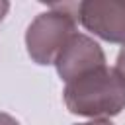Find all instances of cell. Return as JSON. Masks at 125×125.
<instances>
[{"label": "cell", "mask_w": 125, "mask_h": 125, "mask_svg": "<svg viewBox=\"0 0 125 125\" xmlns=\"http://www.w3.org/2000/svg\"><path fill=\"white\" fill-rule=\"evenodd\" d=\"M62 98L74 115L107 119L125 109V80L115 68L104 64L66 82Z\"/></svg>", "instance_id": "obj_1"}, {"label": "cell", "mask_w": 125, "mask_h": 125, "mask_svg": "<svg viewBox=\"0 0 125 125\" xmlns=\"http://www.w3.org/2000/svg\"><path fill=\"white\" fill-rule=\"evenodd\" d=\"M76 33V16L66 6H53L51 10L35 16L25 31L27 55L33 62L47 66L55 64L66 41Z\"/></svg>", "instance_id": "obj_2"}, {"label": "cell", "mask_w": 125, "mask_h": 125, "mask_svg": "<svg viewBox=\"0 0 125 125\" xmlns=\"http://www.w3.org/2000/svg\"><path fill=\"white\" fill-rule=\"evenodd\" d=\"M76 10L88 31L104 41L125 45V0H86Z\"/></svg>", "instance_id": "obj_3"}, {"label": "cell", "mask_w": 125, "mask_h": 125, "mask_svg": "<svg viewBox=\"0 0 125 125\" xmlns=\"http://www.w3.org/2000/svg\"><path fill=\"white\" fill-rule=\"evenodd\" d=\"M104 64H105V55L100 43L78 31L66 41V45L62 47V51L55 61L57 72L64 82H70Z\"/></svg>", "instance_id": "obj_4"}, {"label": "cell", "mask_w": 125, "mask_h": 125, "mask_svg": "<svg viewBox=\"0 0 125 125\" xmlns=\"http://www.w3.org/2000/svg\"><path fill=\"white\" fill-rule=\"evenodd\" d=\"M115 70L121 74V78L125 80V45L121 47V51L117 53V61H115Z\"/></svg>", "instance_id": "obj_5"}, {"label": "cell", "mask_w": 125, "mask_h": 125, "mask_svg": "<svg viewBox=\"0 0 125 125\" xmlns=\"http://www.w3.org/2000/svg\"><path fill=\"white\" fill-rule=\"evenodd\" d=\"M0 125H20V121H18L16 117H12V115L0 111Z\"/></svg>", "instance_id": "obj_6"}, {"label": "cell", "mask_w": 125, "mask_h": 125, "mask_svg": "<svg viewBox=\"0 0 125 125\" xmlns=\"http://www.w3.org/2000/svg\"><path fill=\"white\" fill-rule=\"evenodd\" d=\"M74 125H113L109 119H94V121H86V123H74Z\"/></svg>", "instance_id": "obj_7"}, {"label": "cell", "mask_w": 125, "mask_h": 125, "mask_svg": "<svg viewBox=\"0 0 125 125\" xmlns=\"http://www.w3.org/2000/svg\"><path fill=\"white\" fill-rule=\"evenodd\" d=\"M8 10H10V4H8L6 0H0V21L4 20V16H6Z\"/></svg>", "instance_id": "obj_8"}]
</instances>
